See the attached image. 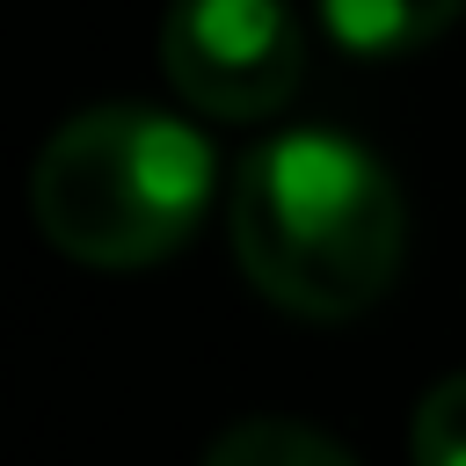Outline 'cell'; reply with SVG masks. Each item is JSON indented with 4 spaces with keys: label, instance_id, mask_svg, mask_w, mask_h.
<instances>
[{
    "label": "cell",
    "instance_id": "cell-1",
    "mask_svg": "<svg viewBox=\"0 0 466 466\" xmlns=\"http://www.w3.org/2000/svg\"><path fill=\"white\" fill-rule=\"evenodd\" d=\"M233 255L248 284L299 320L364 313L408 248L393 175L335 131H284L233 167Z\"/></svg>",
    "mask_w": 466,
    "mask_h": 466
},
{
    "label": "cell",
    "instance_id": "cell-2",
    "mask_svg": "<svg viewBox=\"0 0 466 466\" xmlns=\"http://www.w3.org/2000/svg\"><path fill=\"white\" fill-rule=\"evenodd\" d=\"M211 189L218 160L204 131L146 102H102L44 138L29 211L58 255L95 269H138L197 233Z\"/></svg>",
    "mask_w": 466,
    "mask_h": 466
},
{
    "label": "cell",
    "instance_id": "cell-3",
    "mask_svg": "<svg viewBox=\"0 0 466 466\" xmlns=\"http://www.w3.org/2000/svg\"><path fill=\"white\" fill-rule=\"evenodd\" d=\"M160 73L204 116H269L306 73V36L284 0H167Z\"/></svg>",
    "mask_w": 466,
    "mask_h": 466
},
{
    "label": "cell",
    "instance_id": "cell-4",
    "mask_svg": "<svg viewBox=\"0 0 466 466\" xmlns=\"http://www.w3.org/2000/svg\"><path fill=\"white\" fill-rule=\"evenodd\" d=\"M459 15H466V0H320L328 36L357 58H408V51L437 44Z\"/></svg>",
    "mask_w": 466,
    "mask_h": 466
},
{
    "label": "cell",
    "instance_id": "cell-5",
    "mask_svg": "<svg viewBox=\"0 0 466 466\" xmlns=\"http://www.w3.org/2000/svg\"><path fill=\"white\" fill-rule=\"evenodd\" d=\"M204 466H357L335 437L291 422V415H248L226 437H211Z\"/></svg>",
    "mask_w": 466,
    "mask_h": 466
},
{
    "label": "cell",
    "instance_id": "cell-6",
    "mask_svg": "<svg viewBox=\"0 0 466 466\" xmlns=\"http://www.w3.org/2000/svg\"><path fill=\"white\" fill-rule=\"evenodd\" d=\"M408 451H415V466H466V371H451L422 393Z\"/></svg>",
    "mask_w": 466,
    "mask_h": 466
}]
</instances>
